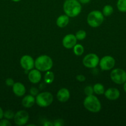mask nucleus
Segmentation results:
<instances>
[{
  "mask_svg": "<svg viewBox=\"0 0 126 126\" xmlns=\"http://www.w3.org/2000/svg\"><path fill=\"white\" fill-rule=\"evenodd\" d=\"M35 103V98L32 95H27L25 96L22 100V105L23 107L27 108H31Z\"/></svg>",
  "mask_w": 126,
  "mask_h": 126,
  "instance_id": "16",
  "label": "nucleus"
},
{
  "mask_svg": "<svg viewBox=\"0 0 126 126\" xmlns=\"http://www.w3.org/2000/svg\"><path fill=\"white\" fill-rule=\"evenodd\" d=\"M64 125V121L61 119H58L54 121L53 126H62Z\"/></svg>",
  "mask_w": 126,
  "mask_h": 126,
  "instance_id": "28",
  "label": "nucleus"
},
{
  "mask_svg": "<svg viewBox=\"0 0 126 126\" xmlns=\"http://www.w3.org/2000/svg\"><path fill=\"white\" fill-rule=\"evenodd\" d=\"M20 63L25 71H30L35 67V60L30 55H23L20 60Z\"/></svg>",
  "mask_w": 126,
  "mask_h": 126,
  "instance_id": "10",
  "label": "nucleus"
},
{
  "mask_svg": "<svg viewBox=\"0 0 126 126\" xmlns=\"http://www.w3.org/2000/svg\"><path fill=\"white\" fill-rule=\"evenodd\" d=\"M70 92L66 88H61L58 91L56 94L58 101L61 103H65V102H67L70 98Z\"/></svg>",
  "mask_w": 126,
  "mask_h": 126,
  "instance_id": "14",
  "label": "nucleus"
},
{
  "mask_svg": "<svg viewBox=\"0 0 126 126\" xmlns=\"http://www.w3.org/2000/svg\"><path fill=\"white\" fill-rule=\"evenodd\" d=\"M110 78L115 84H122L126 81V72L121 68L113 69L110 73Z\"/></svg>",
  "mask_w": 126,
  "mask_h": 126,
  "instance_id": "6",
  "label": "nucleus"
},
{
  "mask_svg": "<svg viewBox=\"0 0 126 126\" xmlns=\"http://www.w3.org/2000/svg\"><path fill=\"white\" fill-rule=\"evenodd\" d=\"M63 10L69 17H75L81 12V3L78 0H65L63 4Z\"/></svg>",
  "mask_w": 126,
  "mask_h": 126,
  "instance_id": "1",
  "label": "nucleus"
},
{
  "mask_svg": "<svg viewBox=\"0 0 126 126\" xmlns=\"http://www.w3.org/2000/svg\"><path fill=\"white\" fill-rule=\"evenodd\" d=\"M12 87V91L14 94L17 97H22L26 92V89L24 85L20 82H15Z\"/></svg>",
  "mask_w": 126,
  "mask_h": 126,
  "instance_id": "15",
  "label": "nucleus"
},
{
  "mask_svg": "<svg viewBox=\"0 0 126 126\" xmlns=\"http://www.w3.org/2000/svg\"><path fill=\"white\" fill-rule=\"evenodd\" d=\"M84 92H85V94L87 95H92L94 93L93 92V87L91 86H87L85 87V88L84 89Z\"/></svg>",
  "mask_w": 126,
  "mask_h": 126,
  "instance_id": "25",
  "label": "nucleus"
},
{
  "mask_svg": "<svg viewBox=\"0 0 126 126\" xmlns=\"http://www.w3.org/2000/svg\"><path fill=\"white\" fill-rule=\"evenodd\" d=\"M29 119V114L26 111L20 110L15 113L14 121L17 126H22L25 125Z\"/></svg>",
  "mask_w": 126,
  "mask_h": 126,
  "instance_id": "9",
  "label": "nucleus"
},
{
  "mask_svg": "<svg viewBox=\"0 0 126 126\" xmlns=\"http://www.w3.org/2000/svg\"><path fill=\"white\" fill-rule=\"evenodd\" d=\"M104 15L100 11H93L88 14L86 18L88 24L92 28H97L104 22Z\"/></svg>",
  "mask_w": 126,
  "mask_h": 126,
  "instance_id": "4",
  "label": "nucleus"
},
{
  "mask_svg": "<svg viewBox=\"0 0 126 126\" xmlns=\"http://www.w3.org/2000/svg\"><path fill=\"white\" fill-rule=\"evenodd\" d=\"M30 93L32 95L37 96L38 94V90L36 87H32L30 90Z\"/></svg>",
  "mask_w": 126,
  "mask_h": 126,
  "instance_id": "29",
  "label": "nucleus"
},
{
  "mask_svg": "<svg viewBox=\"0 0 126 126\" xmlns=\"http://www.w3.org/2000/svg\"><path fill=\"white\" fill-rule=\"evenodd\" d=\"M78 1H79L80 3L85 4H87L88 3V2H90L91 0H78Z\"/></svg>",
  "mask_w": 126,
  "mask_h": 126,
  "instance_id": "31",
  "label": "nucleus"
},
{
  "mask_svg": "<svg viewBox=\"0 0 126 126\" xmlns=\"http://www.w3.org/2000/svg\"><path fill=\"white\" fill-rule=\"evenodd\" d=\"M93 92L97 95H102L105 93V87L103 84L100 83H96L93 87Z\"/></svg>",
  "mask_w": 126,
  "mask_h": 126,
  "instance_id": "18",
  "label": "nucleus"
},
{
  "mask_svg": "<svg viewBox=\"0 0 126 126\" xmlns=\"http://www.w3.org/2000/svg\"><path fill=\"white\" fill-rule=\"evenodd\" d=\"M43 125L44 126H53V123H51V122H48V121H46L45 123L43 124Z\"/></svg>",
  "mask_w": 126,
  "mask_h": 126,
  "instance_id": "33",
  "label": "nucleus"
},
{
  "mask_svg": "<svg viewBox=\"0 0 126 126\" xmlns=\"http://www.w3.org/2000/svg\"><path fill=\"white\" fill-rule=\"evenodd\" d=\"M28 79L32 84H38L42 79L41 71L37 69H32L30 70L28 74Z\"/></svg>",
  "mask_w": 126,
  "mask_h": 126,
  "instance_id": "12",
  "label": "nucleus"
},
{
  "mask_svg": "<svg viewBox=\"0 0 126 126\" xmlns=\"http://www.w3.org/2000/svg\"><path fill=\"white\" fill-rule=\"evenodd\" d=\"M15 113L12 111L11 110H6L5 111H4V118H6L7 119H14V117Z\"/></svg>",
  "mask_w": 126,
  "mask_h": 126,
  "instance_id": "24",
  "label": "nucleus"
},
{
  "mask_svg": "<svg viewBox=\"0 0 126 126\" xmlns=\"http://www.w3.org/2000/svg\"><path fill=\"white\" fill-rule=\"evenodd\" d=\"M5 83H6V86H7L8 87H12L15 82H14V81L12 78H9L6 79V81H5Z\"/></svg>",
  "mask_w": 126,
  "mask_h": 126,
  "instance_id": "27",
  "label": "nucleus"
},
{
  "mask_svg": "<svg viewBox=\"0 0 126 126\" xmlns=\"http://www.w3.org/2000/svg\"><path fill=\"white\" fill-rule=\"evenodd\" d=\"M84 106L88 111L93 113H98L101 109V102L96 96L93 94L85 97L84 100Z\"/></svg>",
  "mask_w": 126,
  "mask_h": 126,
  "instance_id": "3",
  "label": "nucleus"
},
{
  "mask_svg": "<svg viewBox=\"0 0 126 126\" xmlns=\"http://www.w3.org/2000/svg\"><path fill=\"white\" fill-rule=\"evenodd\" d=\"M12 124L10 123L9 119H1L0 120V126H11Z\"/></svg>",
  "mask_w": 126,
  "mask_h": 126,
  "instance_id": "26",
  "label": "nucleus"
},
{
  "mask_svg": "<svg viewBox=\"0 0 126 126\" xmlns=\"http://www.w3.org/2000/svg\"><path fill=\"white\" fill-rule=\"evenodd\" d=\"M76 79L79 82H84L86 80V78L83 75H78L76 76Z\"/></svg>",
  "mask_w": 126,
  "mask_h": 126,
  "instance_id": "30",
  "label": "nucleus"
},
{
  "mask_svg": "<svg viewBox=\"0 0 126 126\" xmlns=\"http://www.w3.org/2000/svg\"><path fill=\"white\" fill-rule=\"evenodd\" d=\"M114 11V9L112 7V6H111V5H106V6H104L103 9V14L104 15V16H109L111 15L112 14Z\"/></svg>",
  "mask_w": 126,
  "mask_h": 126,
  "instance_id": "21",
  "label": "nucleus"
},
{
  "mask_svg": "<svg viewBox=\"0 0 126 126\" xmlns=\"http://www.w3.org/2000/svg\"><path fill=\"white\" fill-rule=\"evenodd\" d=\"M75 36L77 40L82 41L86 38V33L85 31L83 30H79L78 32H77Z\"/></svg>",
  "mask_w": 126,
  "mask_h": 126,
  "instance_id": "23",
  "label": "nucleus"
},
{
  "mask_svg": "<svg viewBox=\"0 0 126 126\" xmlns=\"http://www.w3.org/2000/svg\"><path fill=\"white\" fill-rule=\"evenodd\" d=\"M54 79V75L52 71H47L44 76V81L46 84H51Z\"/></svg>",
  "mask_w": 126,
  "mask_h": 126,
  "instance_id": "19",
  "label": "nucleus"
},
{
  "mask_svg": "<svg viewBox=\"0 0 126 126\" xmlns=\"http://www.w3.org/2000/svg\"><path fill=\"white\" fill-rule=\"evenodd\" d=\"M76 37L73 34H68L63 38V45L65 49H70L74 47V46L77 44Z\"/></svg>",
  "mask_w": 126,
  "mask_h": 126,
  "instance_id": "11",
  "label": "nucleus"
},
{
  "mask_svg": "<svg viewBox=\"0 0 126 126\" xmlns=\"http://www.w3.org/2000/svg\"><path fill=\"white\" fill-rule=\"evenodd\" d=\"M53 62L51 58L46 55L38 57L35 60V67L42 72H46L52 68Z\"/></svg>",
  "mask_w": 126,
  "mask_h": 126,
  "instance_id": "2",
  "label": "nucleus"
},
{
  "mask_svg": "<svg viewBox=\"0 0 126 126\" xmlns=\"http://www.w3.org/2000/svg\"><path fill=\"white\" fill-rule=\"evenodd\" d=\"M117 9L121 12H126V0H117Z\"/></svg>",
  "mask_w": 126,
  "mask_h": 126,
  "instance_id": "22",
  "label": "nucleus"
},
{
  "mask_svg": "<svg viewBox=\"0 0 126 126\" xmlns=\"http://www.w3.org/2000/svg\"><path fill=\"white\" fill-rule=\"evenodd\" d=\"M73 51L74 54L77 56H80L84 52V47L82 44H76L73 47Z\"/></svg>",
  "mask_w": 126,
  "mask_h": 126,
  "instance_id": "20",
  "label": "nucleus"
},
{
  "mask_svg": "<svg viewBox=\"0 0 126 126\" xmlns=\"http://www.w3.org/2000/svg\"><path fill=\"white\" fill-rule=\"evenodd\" d=\"M105 97L109 100H116L120 97V92L117 88L111 87L106 90L104 93Z\"/></svg>",
  "mask_w": 126,
  "mask_h": 126,
  "instance_id": "13",
  "label": "nucleus"
},
{
  "mask_svg": "<svg viewBox=\"0 0 126 126\" xmlns=\"http://www.w3.org/2000/svg\"><path fill=\"white\" fill-rule=\"evenodd\" d=\"M116 64V60L114 58L110 55L104 56L100 60L99 65L100 68L103 71H108L113 68Z\"/></svg>",
  "mask_w": 126,
  "mask_h": 126,
  "instance_id": "8",
  "label": "nucleus"
},
{
  "mask_svg": "<svg viewBox=\"0 0 126 126\" xmlns=\"http://www.w3.org/2000/svg\"><path fill=\"white\" fill-rule=\"evenodd\" d=\"M53 96L48 92H43L38 94L35 98V103L40 107L45 108L49 107L53 102Z\"/></svg>",
  "mask_w": 126,
  "mask_h": 126,
  "instance_id": "5",
  "label": "nucleus"
},
{
  "mask_svg": "<svg viewBox=\"0 0 126 126\" xmlns=\"http://www.w3.org/2000/svg\"><path fill=\"white\" fill-rule=\"evenodd\" d=\"M2 118H4V111L1 107H0V120L2 119Z\"/></svg>",
  "mask_w": 126,
  "mask_h": 126,
  "instance_id": "32",
  "label": "nucleus"
},
{
  "mask_svg": "<svg viewBox=\"0 0 126 126\" xmlns=\"http://www.w3.org/2000/svg\"><path fill=\"white\" fill-rule=\"evenodd\" d=\"M123 88H124V91L126 92V81L124 82V83Z\"/></svg>",
  "mask_w": 126,
  "mask_h": 126,
  "instance_id": "34",
  "label": "nucleus"
},
{
  "mask_svg": "<svg viewBox=\"0 0 126 126\" xmlns=\"http://www.w3.org/2000/svg\"><path fill=\"white\" fill-rule=\"evenodd\" d=\"M99 62V57L93 53H90L86 55L82 60L83 65L88 68H95L98 66Z\"/></svg>",
  "mask_w": 126,
  "mask_h": 126,
  "instance_id": "7",
  "label": "nucleus"
},
{
  "mask_svg": "<svg viewBox=\"0 0 126 126\" xmlns=\"http://www.w3.org/2000/svg\"><path fill=\"white\" fill-rule=\"evenodd\" d=\"M11 1H13V2H19V1H21V0H11Z\"/></svg>",
  "mask_w": 126,
  "mask_h": 126,
  "instance_id": "35",
  "label": "nucleus"
},
{
  "mask_svg": "<svg viewBox=\"0 0 126 126\" xmlns=\"http://www.w3.org/2000/svg\"><path fill=\"white\" fill-rule=\"evenodd\" d=\"M69 22V17L65 15H61L58 17L56 20V25L59 28H64L68 25Z\"/></svg>",
  "mask_w": 126,
  "mask_h": 126,
  "instance_id": "17",
  "label": "nucleus"
}]
</instances>
